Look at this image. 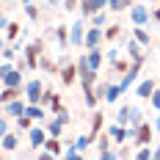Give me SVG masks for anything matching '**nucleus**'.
<instances>
[{
	"mask_svg": "<svg viewBox=\"0 0 160 160\" xmlns=\"http://www.w3.org/2000/svg\"><path fill=\"white\" fill-rule=\"evenodd\" d=\"M22 55L28 58V66L33 69H39V61H42V55H44V39L39 36V39H33V42H28L25 44V50H22Z\"/></svg>",
	"mask_w": 160,
	"mask_h": 160,
	"instance_id": "1",
	"label": "nucleus"
},
{
	"mask_svg": "<svg viewBox=\"0 0 160 160\" xmlns=\"http://www.w3.org/2000/svg\"><path fill=\"white\" fill-rule=\"evenodd\" d=\"M25 135H28V146H31L33 152H39V149H44V144H47V138H50L47 127H44V124H39V122H36V124H33V127L28 130Z\"/></svg>",
	"mask_w": 160,
	"mask_h": 160,
	"instance_id": "2",
	"label": "nucleus"
},
{
	"mask_svg": "<svg viewBox=\"0 0 160 160\" xmlns=\"http://www.w3.org/2000/svg\"><path fill=\"white\" fill-rule=\"evenodd\" d=\"M155 122H141L138 127H132V144L135 146H144V144H152V135H155Z\"/></svg>",
	"mask_w": 160,
	"mask_h": 160,
	"instance_id": "3",
	"label": "nucleus"
},
{
	"mask_svg": "<svg viewBox=\"0 0 160 160\" xmlns=\"http://www.w3.org/2000/svg\"><path fill=\"white\" fill-rule=\"evenodd\" d=\"M88 19L86 17H80L78 22H72L69 25V36H72V47H83V42H86V31H88Z\"/></svg>",
	"mask_w": 160,
	"mask_h": 160,
	"instance_id": "4",
	"label": "nucleus"
},
{
	"mask_svg": "<svg viewBox=\"0 0 160 160\" xmlns=\"http://www.w3.org/2000/svg\"><path fill=\"white\" fill-rule=\"evenodd\" d=\"M102 42H105V28H99V25H88V31H86V42H83V50L102 47Z\"/></svg>",
	"mask_w": 160,
	"mask_h": 160,
	"instance_id": "5",
	"label": "nucleus"
},
{
	"mask_svg": "<svg viewBox=\"0 0 160 160\" xmlns=\"http://www.w3.org/2000/svg\"><path fill=\"white\" fill-rule=\"evenodd\" d=\"M42 94H44V83H42V78L25 80V99H28V102H42Z\"/></svg>",
	"mask_w": 160,
	"mask_h": 160,
	"instance_id": "6",
	"label": "nucleus"
},
{
	"mask_svg": "<svg viewBox=\"0 0 160 160\" xmlns=\"http://www.w3.org/2000/svg\"><path fill=\"white\" fill-rule=\"evenodd\" d=\"M130 22H132V25H149V22H152V8H146L141 3H132V8H130Z\"/></svg>",
	"mask_w": 160,
	"mask_h": 160,
	"instance_id": "7",
	"label": "nucleus"
},
{
	"mask_svg": "<svg viewBox=\"0 0 160 160\" xmlns=\"http://www.w3.org/2000/svg\"><path fill=\"white\" fill-rule=\"evenodd\" d=\"M58 78L64 86H72L75 80H80V69H78V61H66L61 64V72H58Z\"/></svg>",
	"mask_w": 160,
	"mask_h": 160,
	"instance_id": "8",
	"label": "nucleus"
},
{
	"mask_svg": "<svg viewBox=\"0 0 160 160\" xmlns=\"http://www.w3.org/2000/svg\"><path fill=\"white\" fill-rule=\"evenodd\" d=\"M158 80L155 78H144V80H138V83H135V97H138V99H149V97L155 94V91H158Z\"/></svg>",
	"mask_w": 160,
	"mask_h": 160,
	"instance_id": "9",
	"label": "nucleus"
},
{
	"mask_svg": "<svg viewBox=\"0 0 160 160\" xmlns=\"http://www.w3.org/2000/svg\"><path fill=\"white\" fill-rule=\"evenodd\" d=\"M22 113H28V99H22V97L3 105V116H8V119H17V116H22Z\"/></svg>",
	"mask_w": 160,
	"mask_h": 160,
	"instance_id": "10",
	"label": "nucleus"
},
{
	"mask_svg": "<svg viewBox=\"0 0 160 160\" xmlns=\"http://www.w3.org/2000/svg\"><path fill=\"white\" fill-rule=\"evenodd\" d=\"M144 64H146V61H132V64H130V69L122 75V80H119V83L124 86V91H127L130 86H135V83H138V75H141V66H144Z\"/></svg>",
	"mask_w": 160,
	"mask_h": 160,
	"instance_id": "11",
	"label": "nucleus"
},
{
	"mask_svg": "<svg viewBox=\"0 0 160 160\" xmlns=\"http://www.w3.org/2000/svg\"><path fill=\"white\" fill-rule=\"evenodd\" d=\"M105 132V113L102 111H91V124H88V135L94 138V144H97V138Z\"/></svg>",
	"mask_w": 160,
	"mask_h": 160,
	"instance_id": "12",
	"label": "nucleus"
},
{
	"mask_svg": "<svg viewBox=\"0 0 160 160\" xmlns=\"http://www.w3.org/2000/svg\"><path fill=\"white\" fill-rule=\"evenodd\" d=\"M22 135H25V132H19V130H17V132H6V135H0V146H3V152H8V155L17 152Z\"/></svg>",
	"mask_w": 160,
	"mask_h": 160,
	"instance_id": "13",
	"label": "nucleus"
},
{
	"mask_svg": "<svg viewBox=\"0 0 160 160\" xmlns=\"http://www.w3.org/2000/svg\"><path fill=\"white\" fill-rule=\"evenodd\" d=\"M127 58H130V61H146L144 44H141L135 36H130V39H127Z\"/></svg>",
	"mask_w": 160,
	"mask_h": 160,
	"instance_id": "14",
	"label": "nucleus"
},
{
	"mask_svg": "<svg viewBox=\"0 0 160 160\" xmlns=\"http://www.w3.org/2000/svg\"><path fill=\"white\" fill-rule=\"evenodd\" d=\"M66 124H69V122H66L64 116H58V113H52L47 122H44V127H47L50 135H64V127H66Z\"/></svg>",
	"mask_w": 160,
	"mask_h": 160,
	"instance_id": "15",
	"label": "nucleus"
},
{
	"mask_svg": "<svg viewBox=\"0 0 160 160\" xmlns=\"http://www.w3.org/2000/svg\"><path fill=\"white\" fill-rule=\"evenodd\" d=\"M22 75H25V72L14 64V69H8L0 80H3V86H22V88H25V78H22Z\"/></svg>",
	"mask_w": 160,
	"mask_h": 160,
	"instance_id": "16",
	"label": "nucleus"
},
{
	"mask_svg": "<svg viewBox=\"0 0 160 160\" xmlns=\"http://www.w3.org/2000/svg\"><path fill=\"white\" fill-rule=\"evenodd\" d=\"M86 58H88V66L99 72V69H102V64H105V58H108V55H105V50H102V47H94V50H86Z\"/></svg>",
	"mask_w": 160,
	"mask_h": 160,
	"instance_id": "17",
	"label": "nucleus"
},
{
	"mask_svg": "<svg viewBox=\"0 0 160 160\" xmlns=\"http://www.w3.org/2000/svg\"><path fill=\"white\" fill-rule=\"evenodd\" d=\"M19 97H25V88H22V86H3V91H0V105L11 102V99H19Z\"/></svg>",
	"mask_w": 160,
	"mask_h": 160,
	"instance_id": "18",
	"label": "nucleus"
},
{
	"mask_svg": "<svg viewBox=\"0 0 160 160\" xmlns=\"http://www.w3.org/2000/svg\"><path fill=\"white\" fill-rule=\"evenodd\" d=\"M83 102H86L88 111H97V105L102 102L99 94H97V86H83Z\"/></svg>",
	"mask_w": 160,
	"mask_h": 160,
	"instance_id": "19",
	"label": "nucleus"
},
{
	"mask_svg": "<svg viewBox=\"0 0 160 160\" xmlns=\"http://www.w3.org/2000/svg\"><path fill=\"white\" fill-rule=\"evenodd\" d=\"M124 94V86L122 83H111L108 80V91H105V99L102 102H108V105H113V102H119V97Z\"/></svg>",
	"mask_w": 160,
	"mask_h": 160,
	"instance_id": "20",
	"label": "nucleus"
},
{
	"mask_svg": "<svg viewBox=\"0 0 160 160\" xmlns=\"http://www.w3.org/2000/svg\"><path fill=\"white\" fill-rule=\"evenodd\" d=\"M52 36H55V42L61 44V50L72 47V36H69V28H66V25H58V28H52Z\"/></svg>",
	"mask_w": 160,
	"mask_h": 160,
	"instance_id": "21",
	"label": "nucleus"
},
{
	"mask_svg": "<svg viewBox=\"0 0 160 160\" xmlns=\"http://www.w3.org/2000/svg\"><path fill=\"white\" fill-rule=\"evenodd\" d=\"M3 31H6V42H19V39H22V33H25V28H22L19 22H8Z\"/></svg>",
	"mask_w": 160,
	"mask_h": 160,
	"instance_id": "22",
	"label": "nucleus"
},
{
	"mask_svg": "<svg viewBox=\"0 0 160 160\" xmlns=\"http://www.w3.org/2000/svg\"><path fill=\"white\" fill-rule=\"evenodd\" d=\"M130 36H135L144 47H149L152 44V33L146 31V25H132V31H130Z\"/></svg>",
	"mask_w": 160,
	"mask_h": 160,
	"instance_id": "23",
	"label": "nucleus"
},
{
	"mask_svg": "<svg viewBox=\"0 0 160 160\" xmlns=\"http://www.w3.org/2000/svg\"><path fill=\"white\" fill-rule=\"evenodd\" d=\"M111 144H113V135L105 130V132L97 138V155H105V152H111Z\"/></svg>",
	"mask_w": 160,
	"mask_h": 160,
	"instance_id": "24",
	"label": "nucleus"
},
{
	"mask_svg": "<svg viewBox=\"0 0 160 160\" xmlns=\"http://www.w3.org/2000/svg\"><path fill=\"white\" fill-rule=\"evenodd\" d=\"M130 8H132V0H108V11H113V14H122Z\"/></svg>",
	"mask_w": 160,
	"mask_h": 160,
	"instance_id": "25",
	"label": "nucleus"
},
{
	"mask_svg": "<svg viewBox=\"0 0 160 160\" xmlns=\"http://www.w3.org/2000/svg\"><path fill=\"white\" fill-rule=\"evenodd\" d=\"M80 17H86V19H91V17L97 14V11H99V8H97V3L94 0H80Z\"/></svg>",
	"mask_w": 160,
	"mask_h": 160,
	"instance_id": "26",
	"label": "nucleus"
},
{
	"mask_svg": "<svg viewBox=\"0 0 160 160\" xmlns=\"http://www.w3.org/2000/svg\"><path fill=\"white\" fill-rule=\"evenodd\" d=\"M39 69H44V72H50V75H58V72H61V64H55L52 58L42 55V61H39Z\"/></svg>",
	"mask_w": 160,
	"mask_h": 160,
	"instance_id": "27",
	"label": "nucleus"
},
{
	"mask_svg": "<svg viewBox=\"0 0 160 160\" xmlns=\"http://www.w3.org/2000/svg\"><path fill=\"white\" fill-rule=\"evenodd\" d=\"M99 83V72L88 69V72H80V86H97Z\"/></svg>",
	"mask_w": 160,
	"mask_h": 160,
	"instance_id": "28",
	"label": "nucleus"
},
{
	"mask_svg": "<svg viewBox=\"0 0 160 160\" xmlns=\"http://www.w3.org/2000/svg\"><path fill=\"white\" fill-rule=\"evenodd\" d=\"M135 160H155V146L152 144H144L135 149Z\"/></svg>",
	"mask_w": 160,
	"mask_h": 160,
	"instance_id": "29",
	"label": "nucleus"
},
{
	"mask_svg": "<svg viewBox=\"0 0 160 160\" xmlns=\"http://www.w3.org/2000/svg\"><path fill=\"white\" fill-rule=\"evenodd\" d=\"M14 124H17V130H19V132H28V130H31L36 122H33L28 113H22V116H17V119H14Z\"/></svg>",
	"mask_w": 160,
	"mask_h": 160,
	"instance_id": "30",
	"label": "nucleus"
},
{
	"mask_svg": "<svg viewBox=\"0 0 160 160\" xmlns=\"http://www.w3.org/2000/svg\"><path fill=\"white\" fill-rule=\"evenodd\" d=\"M141 122H146V119H144V111H141L138 105H130V127H138Z\"/></svg>",
	"mask_w": 160,
	"mask_h": 160,
	"instance_id": "31",
	"label": "nucleus"
},
{
	"mask_svg": "<svg viewBox=\"0 0 160 160\" xmlns=\"http://www.w3.org/2000/svg\"><path fill=\"white\" fill-rule=\"evenodd\" d=\"M91 144H94V138H91L88 132H83V135H78V138H75V146H78V149L83 152V155H86V149H88Z\"/></svg>",
	"mask_w": 160,
	"mask_h": 160,
	"instance_id": "32",
	"label": "nucleus"
},
{
	"mask_svg": "<svg viewBox=\"0 0 160 160\" xmlns=\"http://www.w3.org/2000/svg\"><path fill=\"white\" fill-rule=\"evenodd\" d=\"M119 36H122V25H119V22H113V25L105 28V42H116Z\"/></svg>",
	"mask_w": 160,
	"mask_h": 160,
	"instance_id": "33",
	"label": "nucleus"
},
{
	"mask_svg": "<svg viewBox=\"0 0 160 160\" xmlns=\"http://www.w3.org/2000/svg\"><path fill=\"white\" fill-rule=\"evenodd\" d=\"M132 141H127V144H119V149H116V155H119V160H124V158H135V152H132Z\"/></svg>",
	"mask_w": 160,
	"mask_h": 160,
	"instance_id": "34",
	"label": "nucleus"
},
{
	"mask_svg": "<svg viewBox=\"0 0 160 160\" xmlns=\"http://www.w3.org/2000/svg\"><path fill=\"white\" fill-rule=\"evenodd\" d=\"M91 25H99V28H108V8H102V11H97L91 19H88Z\"/></svg>",
	"mask_w": 160,
	"mask_h": 160,
	"instance_id": "35",
	"label": "nucleus"
},
{
	"mask_svg": "<svg viewBox=\"0 0 160 160\" xmlns=\"http://www.w3.org/2000/svg\"><path fill=\"white\" fill-rule=\"evenodd\" d=\"M22 8H25V14H28V19H31V22H39V19H42V14H39V6H36V3H25Z\"/></svg>",
	"mask_w": 160,
	"mask_h": 160,
	"instance_id": "36",
	"label": "nucleus"
},
{
	"mask_svg": "<svg viewBox=\"0 0 160 160\" xmlns=\"http://www.w3.org/2000/svg\"><path fill=\"white\" fill-rule=\"evenodd\" d=\"M64 158H66V160H78V158H83V152L75 146V141H69V144H66V149H64Z\"/></svg>",
	"mask_w": 160,
	"mask_h": 160,
	"instance_id": "37",
	"label": "nucleus"
},
{
	"mask_svg": "<svg viewBox=\"0 0 160 160\" xmlns=\"http://www.w3.org/2000/svg\"><path fill=\"white\" fill-rule=\"evenodd\" d=\"M130 64H132V61H127V58H119V61H113V64H111V72H119V75H124V72L130 69Z\"/></svg>",
	"mask_w": 160,
	"mask_h": 160,
	"instance_id": "38",
	"label": "nucleus"
},
{
	"mask_svg": "<svg viewBox=\"0 0 160 160\" xmlns=\"http://www.w3.org/2000/svg\"><path fill=\"white\" fill-rule=\"evenodd\" d=\"M116 122L130 127V105H122V108H119V113H116Z\"/></svg>",
	"mask_w": 160,
	"mask_h": 160,
	"instance_id": "39",
	"label": "nucleus"
},
{
	"mask_svg": "<svg viewBox=\"0 0 160 160\" xmlns=\"http://www.w3.org/2000/svg\"><path fill=\"white\" fill-rule=\"evenodd\" d=\"M3 58H6V61H14L17 58V44L14 42H8V44L3 47Z\"/></svg>",
	"mask_w": 160,
	"mask_h": 160,
	"instance_id": "40",
	"label": "nucleus"
},
{
	"mask_svg": "<svg viewBox=\"0 0 160 160\" xmlns=\"http://www.w3.org/2000/svg\"><path fill=\"white\" fill-rule=\"evenodd\" d=\"M149 102H152V111H160V86H158V91L149 97Z\"/></svg>",
	"mask_w": 160,
	"mask_h": 160,
	"instance_id": "41",
	"label": "nucleus"
},
{
	"mask_svg": "<svg viewBox=\"0 0 160 160\" xmlns=\"http://www.w3.org/2000/svg\"><path fill=\"white\" fill-rule=\"evenodd\" d=\"M6 132H11V122H8V116L0 119V135H6Z\"/></svg>",
	"mask_w": 160,
	"mask_h": 160,
	"instance_id": "42",
	"label": "nucleus"
},
{
	"mask_svg": "<svg viewBox=\"0 0 160 160\" xmlns=\"http://www.w3.org/2000/svg\"><path fill=\"white\" fill-rule=\"evenodd\" d=\"M80 0H64V11H78Z\"/></svg>",
	"mask_w": 160,
	"mask_h": 160,
	"instance_id": "43",
	"label": "nucleus"
},
{
	"mask_svg": "<svg viewBox=\"0 0 160 160\" xmlns=\"http://www.w3.org/2000/svg\"><path fill=\"white\" fill-rule=\"evenodd\" d=\"M105 91H108V83L99 80V83H97V94H99V99H105Z\"/></svg>",
	"mask_w": 160,
	"mask_h": 160,
	"instance_id": "44",
	"label": "nucleus"
},
{
	"mask_svg": "<svg viewBox=\"0 0 160 160\" xmlns=\"http://www.w3.org/2000/svg\"><path fill=\"white\" fill-rule=\"evenodd\" d=\"M119 52H122V50H116V47H111V50H108V64L119 61Z\"/></svg>",
	"mask_w": 160,
	"mask_h": 160,
	"instance_id": "45",
	"label": "nucleus"
},
{
	"mask_svg": "<svg viewBox=\"0 0 160 160\" xmlns=\"http://www.w3.org/2000/svg\"><path fill=\"white\" fill-rule=\"evenodd\" d=\"M50 8H58V6H64V0H47Z\"/></svg>",
	"mask_w": 160,
	"mask_h": 160,
	"instance_id": "46",
	"label": "nucleus"
},
{
	"mask_svg": "<svg viewBox=\"0 0 160 160\" xmlns=\"http://www.w3.org/2000/svg\"><path fill=\"white\" fill-rule=\"evenodd\" d=\"M97 3V8H99V11H102V8H108V0H94Z\"/></svg>",
	"mask_w": 160,
	"mask_h": 160,
	"instance_id": "47",
	"label": "nucleus"
},
{
	"mask_svg": "<svg viewBox=\"0 0 160 160\" xmlns=\"http://www.w3.org/2000/svg\"><path fill=\"white\" fill-rule=\"evenodd\" d=\"M152 19H155V22H160V8H152Z\"/></svg>",
	"mask_w": 160,
	"mask_h": 160,
	"instance_id": "48",
	"label": "nucleus"
},
{
	"mask_svg": "<svg viewBox=\"0 0 160 160\" xmlns=\"http://www.w3.org/2000/svg\"><path fill=\"white\" fill-rule=\"evenodd\" d=\"M155 130H158V135H160V111H158V116H155Z\"/></svg>",
	"mask_w": 160,
	"mask_h": 160,
	"instance_id": "49",
	"label": "nucleus"
},
{
	"mask_svg": "<svg viewBox=\"0 0 160 160\" xmlns=\"http://www.w3.org/2000/svg\"><path fill=\"white\" fill-rule=\"evenodd\" d=\"M155 160H160V141H158V146H155Z\"/></svg>",
	"mask_w": 160,
	"mask_h": 160,
	"instance_id": "50",
	"label": "nucleus"
},
{
	"mask_svg": "<svg viewBox=\"0 0 160 160\" xmlns=\"http://www.w3.org/2000/svg\"><path fill=\"white\" fill-rule=\"evenodd\" d=\"M19 3H22V6H25V3H33V0H19Z\"/></svg>",
	"mask_w": 160,
	"mask_h": 160,
	"instance_id": "51",
	"label": "nucleus"
},
{
	"mask_svg": "<svg viewBox=\"0 0 160 160\" xmlns=\"http://www.w3.org/2000/svg\"><path fill=\"white\" fill-rule=\"evenodd\" d=\"M152 3H155V0H152Z\"/></svg>",
	"mask_w": 160,
	"mask_h": 160,
	"instance_id": "52",
	"label": "nucleus"
}]
</instances>
